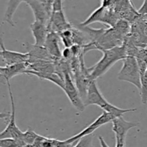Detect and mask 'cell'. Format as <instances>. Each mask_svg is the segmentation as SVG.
Wrapping results in <instances>:
<instances>
[{
	"mask_svg": "<svg viewBox=\"0 0 147 147\" xmlns=\"http://www.w3.org/2000/svg\"><path fill=\"white\" fill-rule=\"evenodd\" d=\"M102 53L103 56L100 60L93 66L89 67L92 80H96L103 76L114 65L115 63L119 60H123L127 56L124 43L121 46L103 50Z\"/></svg>",
	"mask_w": 147,
	"mask_h": 147,
	"instance_id": "cell-1",
	"label": "cell"
},
{
	"mask_svg": "<svg viewBox=\"0 0 147 147\" xmlns=\"http://www.w3.org/2000/svg\"><path fill=\"white\" fill-rule=\"evenodd\" d=\"M84 103L86 106H90V105H95V106H98L105 112L111 113L116 118L123 116L125 113L136 111L137 110V109H120L109 103L100 92L96 83V80H92L90 82L88 88L87 95H86Z\"/></svg>",
	"mask_w": 147,
	"mask_h": 147,
	"instance_id": "cell-2",
	"label": "cell"
},
{
	"mask_svg": "<svg viewBox=\"0 0 147 147\" xmlns=\"http://www.w3.org/2000/svg\"><path fill=\"white\" fill-rule=\"evenodd\" d=\"M122 62L123 66L118 74V79L131 83L140 90L142 88V76L136 57L127 55Z\"/></svg>",
	"mask_w": 147,
	"mask_h": 147,
	"instance_id": "cell-3",
	"label": "cell"
},
{
	"mask_svg": "<svg viewBox=\"0 0 147 147\" xmlns=\"http://www.w3.org/2000/svg\"><path fill=\"white\" fill-rule=\"evenodd\" d=\"M7 86H8L9 96L10 104H11V112L9 114V122L7 127L0 134V139H6V138H11V139H16L19 142L20 147L25 146L27 145L23 142L22 140L24 132H22L19 129V127L17 125V123H16L15 104H14V96H13L12 92H11L10 83L9 82H7Z\"/></svg>",
	"mask_w": 147,
	"mask_h": 147,
	"instance_id": "cell-4",
	"label": "cell"
},
{
	"mask_svg": "<svg viewBox=\"0 0 147 147\" xmlns=\"http://www.w3.org/2000/svg\"><path fill=\"white\" fill-rule=\"evenodd\" d=\"M63 79H64L65 82V88L63 91L66 94L67 98L69 99L71 104L76 110L78 111L79 112L84 111L86 107V104L80 96L78 89L77 88L74 81H73V79L70 72L67 71L64 73Z\"/></svg>",
	"mask_w": 147,
	"mask_h": 147,
	"instance_id": "cell-5",
	"label": "cell"
},
{
	"mask_svg": "<svg viewBox=\"0 0 147 147\" xmlns=\"http://www.w3.org/2000/svg\"><path fill=\"white\" fill-rule=\"evenodd\" d=\"M114 119H116V117H115L113 114L104 111L100 116H99L93 123H90L88 126H87L86 129H83L82 131H80V133L75 135V136H72V137L69 138V139H65V141L67 143L75 144L76 142H78V141L80 140V139L84 137V136L93 134V132H94L96 129H98V128H100V126H103V125L106 124V123H109V122H112V121Z\"/></svg>",
	"mask_w": 147,
	"mask_h": 147,
	"instance_id": "cell-6",
	"label": "cell"
},
{
	"mask_svg": "<svg viewBox=\"0 0 147 147\" xmlns=\"http://www.w3.org/2000/svg\"><path fill=\"white\" fill-rule=\"evenodd\" d=\"M111 123L113 124L112 130L115 134L116 140L126 141V135L129 131L139 126V123L138 122L127 121L123 116L114 119Z\"/></svg>",
	"mask_w": 147,
	"mask_h": 147,
	"instance_id": "cell-7",
	"label": "cell"
},
{
	"mask_svg": "<svg viewBox=\"0 0 147 147\" xmlns=\"http://www.w3.org/2000/svg\"><path fill=\"white\" fill-rule=\"evenodd\" d=\"M0 47H1L0 55H1V60L5 65H11L28 62L30 56L27 53H19V52L7 50L3 43L2 37H1L0 40Z\"/></svg>",
	"mask_w": 147,
	"mask_h": 147,
	"instance_id": "cell-8",
	"label": "cell"
},
{
	"mask_svg": "<svg viewBox=\"0 0 147 147\" xmlns=\"http://www.w3.org/2000/svg\"><path fill=\"white\" fill-rule=\"evenodd\" d=\"M73 24L67 21L64 10L60 11H53L47 24L49 31L60 34L62 32L71 28Z\"/></svg>",
	"mask_w": 147,
	"mask_h": 147,
	"instance_id": "cell-9",
	"label": "cell"
},
{
	"mask_svg": "<svg viewBox=\"0 0 147 147\" xmlns=\"http://www.w3.org/2000/svg\"><path fill=\"white\" fill-rule=\"evenodd\" d=\"M26 4L30 7L34 15V20L48 24L53 11L49 9L39 0H28Z\"/></svg>",
	"mask_w": 147,
	"mask_h": 147,
	"instance_id": "cell-10",
	"label": "cell"
},
{
	"mask_svg": "<svg viewBox=\"0 0 147 147\" xmlns=\"http://www.w3.org/2000/svg\"><path fill=\"white\" fill-rule=\"evenodd\" d=\"M28 70L27 63H18L11 65H1L0 67V75L1 79H4L6 83L9 82L11 78L20 74H25Z\"/></svg>",
	"mask_w": 147,
	"mask_h": 147,
	"instance_id": "cell-11",
	"label": "cell"
},
{
	"mask_svg": "<svg viewBox=\"0 0 147 147\" xmlns=\"http://www.w3.org/2000/svg\"><path fill=\"white\" fill-rule=\"evenodd\" d=\"M60 40V38L58 34L54 32L49 31L45 47H46L47 52L53 57L54 61L62 58V51L59 45Z\"/></svg>",
	"mask_w": 147,
	"mask_h": 147,
	"instance_id": "cell-12",
	"label": "cell"
},
{
	"mask_svg": "<svg viewBox=\"0 0 147 147\" xmlns=\"http://www.w3.org/2000/svg\"><path fill=\"white\" fill-rule=\"evenodd\" d=\"M30 30L34 40V44L39 46H45L49 30L47 24L34 20L30 24Z\"/></svg>",
	"mask_w": 147,
	"mask_h": 147,
	"instance_id": "cell-13",
	"label": "cell"
},
{
	"mask_svg": "<svg viewBox=\"0 0 147 147\" xmlns=\"http://www.w3.org/2000/svg\"><path fill=\"white\" fill-rule=\"evenodd\" d=\"M24 45L27 50V53L30 56V59L54 61L45 46L36 45L35 44H30L29 42L24 43Z\"/></svg>",
	"mask_w": 147,
	"mask_h": 147,
	"instance_id": "cell-14",
	"label": "cell"
},
{
	"mask_svg": "<svg viewBox=\"0 0 147 147\" xmlns=\"http://www.w3.org/2000/svg\"><path fill=\"white\" fill-rule=\"evenodd\" d=\"M25 74L31 75V76H34L38 78L42 79V80H46L48 81L52 82L56 86L60 87L63 90L65 88V82L64 80L61 78V76H59L56 73H39V72L32 71V70H28L26 71Z\"/></svg>",
	"mask_w": 147,
	"mask_h": 147,
	"instance_id": "cell-15",
	"label": "cell"
},
{
	"mask_svg": "<svg viewBox=\"0 0 147 147\" xmlns=\"http://www.w3.org/2000/svg\"><path fill=\"white\" fill-rule=\"evenodd\" d=\"M27 1L28 0H9L3 21L8 23L11 27H15V22H14V14L21 3H26Z\"/></svg>",
	"mask_w": 147,
	"mask_h": 147,
	"instance_id": "cell-16",
	"label": "cell"
},
{
	"mask_svg": "<svg viewBox=\"0 0 147 147\" xmlns=\"http://www.w3.org/2000/svg\"><path fill=\"white\" fill-rule=\"evenodd\" d=\"M106 9V8L100 6L98 8H97L94 11H93L85 21L80 23L79 24L80 26H83V27H86V26H88L90 24H93V23L95 22L103 23V20H104Z\"/></svg>",
	"mask_w": 147,
	"mask_h": 147,
	"instance_id": "cell-17",
	"label": "cell"
},
{
	"mask_svg": "<svg viewBox=\"0 0 147 147\" xmlns=\"http://www.w3.org/2000/svg\"><path fill=\"white\" fill-rule=\"evenodd\" d=\"M60 41L63 42L65 47H70L74 44V36H73V27L66 30L59 34Z\"/></svg>",
	"mask_w": 147,
	"mask_h": 147,
	"instance_id": "cell-18",
	"label": "cell"
},
{
	"mask_svg": "<svg viewBox=\"0 0 147 147\" xmlns=\"http://www.w3.org/2000/svg\"><path fill=\"white\" fill-rule=\"evenodd\" d=\"M39 134H36L31 127H28L27 130L23 134V142L27 146H33Z\"/></svg>",
	"mask_w": 147,
	"mask_h": 147,
	"instance_id": "cell-19",
	"label": "cell"
},
{
	"mask_svg": "<svg viewBox=\"0 0 147 147\" xmlns=\"http://www.w3.org/2000/svg\"><path fill=\"white\" fill-rule=\"evenodd\" d=\"M139 91L142 103L146 104L147 103V70L142 77V88Z\"/></svg>",
	"mask_w": 147,
	"mask_h": 147,
	"instance_id": "cell-20",
	"label": "cell"
},
{
	"mask_svg": "<svg viewBox=\"0 0 147 147\" xmlns=\"http://www.w3.org/2000/svg\"><path fill=\"white\" fill-rule=\"evenodd\" d=\"M94 135L90 134L88 136H86L80 139L78 141V143L73 147H93V141Z\"/></svg>",
	"mask_w": 147,
	"mask_h": 147,
	"instance_id": "cell-21",
	"label": "cell"
},
{
	"mask_svg": "<svg viewBox=\"0 0 147 147\" xmlns=\"http://www.w3.org/2000/svg\"><path fill=\"white\" fill-rule=\"evenodd\" d=\"M0 147H20V145L16 139L6 138L0 139Z\"/></svg>",
	"mask_w": 147,
	"mask_h": 147,
	"instance_id": "cell-22",
	"label": "cell"
},
{
	"mask_svg": "<svg viewBox=\"0 0 147 147\" xmlns=\"http://www.w3.org/2000/svg\"><path fill=\"white\" fill-rule=\"evenodd\" d=\"M74 57L70 47H65L62 51V58L64 60L70 61Z\"/></svg>",
	"mask_w": 147,
	"mask_h": 147,
	"instance_id": "cell-23",
	"label": "cell"
},
{
	"mask_svg": "<svg viewBox=\"0 0 147 147\" xmlns=\"http://www.w3.org/2000/svg\"><path fill=\"white\" fill-rule=\"evenodd\" d=\"M60 11H63V0H54L53 4V12Z\"/></svg>",
	"mask_w": 147,
	"mask_h": 147,
	"instance_id": "cell-24",
	"label": "cell"
},
{
	"mask_svg": "<svg viewBox=\"0 0 147 147\" xmlns=\"http://www.w3.org/2000/svg\"><path fill=\"white\" fill-rule=\"evenodd\" d=\"M138 12L142 17L147 18V0H144L143 4L138 10Z\"/></svg>",
	"mask_w": 147,
	"mask_h": 147,
	"instance_id": "cell-25",
	"label": "cell"
},
{
	"mask_svg": "<svg viewBox=\"0 0 147 147\" xmlns=\"http://www.w3.org/2000/svg\"><path fill=\"white\" fill-rule=\"evenodd\" d=\"M114 0H100V6L105 8L111 7L113 4Z\"/></svg>",
	"mask_w": 147,
	"mask_h": 147,
	"instance_id": "cell-26",
	"label": "cell"
},
{
	"mask_svg": "<svg viewBox=\"0 0 147 147\" xmlns=\"http://www.w3.org/2000/svg\"><path fill=\"white\" fill-rule=\"evenodd\" d=\"M39 1L44 4L49 9L53 11V4L54 2V0H39Z\"/></svg>",
	"mask_w": 147,
	"mask_h": 147,
	"instance_id": "cell-27",
	"label": "cell"
},
{
	"mask_svg": "<svg viewBox=\"0 0 147 147\" xmlns=\"http://www.w3.org/2000/svg\"><path fill=\"white\" fill-rule=\"evenodd\" d=\"M98 139H99V142H100V146H101V147H110L109 146V145L107 144V143L105 142V140L103 139V138L101 136H98Z\"/></svg>",
	"mask_w": 147,
	"mask_h": 147,
	"instance_id": "cell-28",
	"label": "cell"
},
{
	"mask_svg": "<svg viewBox=\"0 0 147 147\" xmlns=\"http://www.w3.org/2000/svg\"><path fill=\"white\" fill-rule=\"evenodd\" d=\"M116 147H126V142L116 141Z\"/></svg>",
	"mask_w": 147,
	"mask_h": 147,
	"instance_id": "cell-29",
	"label": "cell"
}]
</instances>
